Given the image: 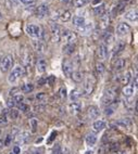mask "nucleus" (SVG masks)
<instances>
[{"label":"nucleus","instance_id":"nucleus-57","mask_svg":"<svg viewBox=\"0 0 138 154\" xmlns=\"http://www.w3.org/2000/svg\"><path fill=\"white\" fill-rule=\"evenodd\" d=\"M10 1H11L12 5H17V3H19L20 0H10Z\"/></svg>","mask_w":138,"mask_h":154},{"label":"nucleus","instance_id":"nucleus-27","mask_svg":"<svg viewBox=\"0 0 138 154\" xmlns=\"http://www.w3.org/2000/svg\"><path fill=\"white\" fill-rule=\"evenodd\" d=\"M32 60H33V58H32V53H30L28 50H26L24 53V58H23L24 65L26 66V67H30V65H32Z\"/></svg>","mask_w":138,"mask_h":154},{"label":"nucleus","instance_id":"nucleus-31","mask_svg":"<svg viewBox=\"0 0 138 154\" xmlns=\"http://www.w3.org/2000/svg\"><path fill=\"white\" fill-rule=\"evenodd\" d=\"M125 48V42H119L118 44L114 46L113 49V57H115L116 54H119L121 51H123V49Z\"/></svg>","mask_w":138,"mask_h":154},{"label":"nucleus","instance_id":"nucleus-10","mask_svg":"<svg viewBox=\"0 0 138 154\" xmlns=\"http://www.w3.org/2000/svg\"><path fill=\"white\" fill-rule=\"evenodd\" d=\"M36 17H39V19H42V17H47L48 14H49V6L46 5V3H42L40 6H38V8L36 9Z\"/></svg>","mask_w":138,"mask_h":154},{"label":"nucleus","instance_id":"nucleus-53","mask_svg":"<svg viewBox=\"0 0 138 154\" xmlns=\"http://www.w3.org/2000/svg\"><path fill=\"white\" fill-rule=\"evenodd\" d=\"M55 136H57V132L53 131L52 134H51V137H50L49 139H48V143H51V142H52L53 139H55Z\"/></svg>","mask_w":138,"mask_h":154},{"label":"nucleus","instance_id":"nucleus-21","mask_svg":"<svg viewBox=\"0 0 138 154\" xmlns=\"http://www.w3.org/2000/svg\"><path fill=\"white\" fill-rule=\"evenodd\" d=\"M125 65H126V60L124 58H120L115 61V63H114V71L115 72H120L122 69H124Z\"/></svg>","mask_w":138,"mask_h":154},{"label":"nucleus","instance_id":"nucleus-23","mask_svg":"<svg viewBox=\"0 0 138 154\" xmlns=\"http://www.w3.org/2000/svg\"><path fill=\"white\" fill-rule=\"evenodd\" d=\"M82 94H83V91L80 90V88L73 89V90L71 91V94H70V100L72 102L77 101V100L80 99V97L82 96Z\"/></svg>","mask_w":138,"mask_h":154},{"label":"nucleus","instance_id":"nucleus-38","mask_svg":"<svg viewBox=\"0 0 138 154\" xmlns=\"http://www.w3.org/2000/svg\"><path fill=\"white\" fill-rule=\"evenodd\" d=\"M15 132H17V130L15 129L13 132H11V134H9L8 136H7V138H6V140L3 141V144L6 146H10V143L12 142V140L14 139V137H15Z\"/></svg>","mask_w":138,"mask_h":154},{"label":"nucleus","instance_id":"nucleus-13","mask_svg":"<svg viewBox=\"0 0 138 154\" xmlns=\"http://www.w3.org/2000/svg\"><path fill=\"white\" fill-rule=\"evenodd\" d=\"M62 69H63V73L64 75H65L66 77H70L71 75H72V73L74 71H73V64L71 61L69 60H65L63 62V65H62Z\"/></svg>","mask_w":138,"mask_h":154},{"label":"nucleus","instance_id":"nucleus-47","mask_svg":"<svg viewBox=\"0 0 138 154\" xmlns=\"http://www.w3.org/2000/svg\"><path fill=\"white\" fill-rule=\"evenodd\" d=\"M30 124L32 125V131L33 132H36L37 130V125H38V123H37V121L35 119H32L30 121Z\"/></svg>","mask_w":138,"mask_h":154},{"label":"nucleus","instance_id":"nucleus-5","mask_svg":"<svg viewBox=\"0 0 138 154\" xmlns=\"http://www.w3.org/2000/svg\"><path fill=\"white\" fill-rule=\"evenodd\" d=\"M60 37L65 39L66 44H71V45H75V42L77 40V35L74 32H71L69 29H61Z\"/></svg>","mask_w":138,"mask_h":154},{"label":"nucleus","instance_id":"nucleus-35","mask_svg":"<svg viewBox=\"0 0 138 154\" xmlns=\"http://www.w3.org/2000/svg\"><path fill=\"white\" fill-rule=\"evenodd\" d=\"M116 107H118V102L115 103V101H114L113 103H111L110 105H108V106H105V113L107 114V115H111L112 113H114V111H115Z\"/></svg>","mask_w":138,"mask_h":154},{"label":"nucleus","instance_id":"nucleus-25","mask_svg":"<svg viewBox=\"0 0 138 154\" xmlns=\"http://www.w3.org/2000/svg\"><path fill=\"white\" fill-rule=\"evenodd\" d=\"M61 14H59L58 19L60 20L61 22H67L71 17H72V14H71V12L69 11V10H64V11H61L60 12Z\"/></svg>","mask_w":138,"mask_h":154},{"label":"nucleus","instance_id":"nucleus-30","mask_svg":"<svg viewBox=\"0 0 138 154\" xmlns=\"http://www.w3.org/2000/svg\"><path fill=\"white\" fill-rule=\"evenodd\" d=\"M34 46H35V50H36L38 53H42L45 52V44L42 40H35L34 42Z\"/></svg>","mask_w":138,"mask_h":154},{"label":"nucleus","instance_id":"nucleus-17","mask_svg":"<svg viewBox=\"0 0 138 154\" xmlns=\"http://www.w3.org/2000/svg\"><path fill=\"white\" fill-rule=\"evenodd\" d=\"M109 24H110V15H109V13H105L100 17V23H99L100 29H105V28H108Z\"/></svg>","mask_w":138,"mask_h":154},{"label":"nucleus","instance_id":"nucleus-14","mask_svg":"<svg viewBox=\"0 0 138 154\" xmlns=\"http://www.w3.org/2000/svg\"><path fill=\"white\" fill-rule=\"evenodd\" d=\"M130 30V26L126 23H120L116 27V32L120 36H124L126 34H128V32Z\"/></svg>","mask_w":138,"mask_h":154},{"label":"nucleus","instance_id":"nucleus-16","mask_svg":"<svg viewBox=\"0 0 138 154\" xmlns=\"http://www.w3.org/2000/svg\"><path fill=\"white\" fill-rule=\"evenodd\" d=\"M105 126H107V123L103 119H98V121H95L93 123V129L96 132H99L101 130H103L105 128Z\"/></svg>","mask_w":138,"mask_h":154},{"label":"nucleus","instance_id":"nucleus-32","mask_svg":"<svg viewBox=\"0 0 138 154\" xmlns=\"http://www.w3.org/2000/svg\"><path fill=\"white\" fill-rule=\"evenodd\" d=\"M75 51V45H71V44H66L63 47V53L67 55L73 54Z\"/></svg>","mask_w":138,"mask_h":154},{"label":"nucleus","instance_id":"nucleus-40","mask_svg":"<svg viewBox=\"0 0 138 154\" xmlns=\"http://www.w3.org/2000/svg\"><path fill=\"white\" fill-rule=\"evenodd\" d=\"M48 97L46 94H44V92H39V94H36V100L38 101V103L40 104V103H45V102L47 101Z\"/></svg>","mask_w":138,"mask_h":154},{"label":"nucleus","instance_id":"nucleus-61","mask_svg":"<svg viewBox=\"0 0 138 154\" xmlns=\"http://www.w3.org/2000/svg\"><path fill=\"white\" fill-rule=\"evenodd\" d=\"M10 154H14V153H13V152H11V153H10Z\"/></svg>","mask_w":138,"mask_h":154},{"label":"nucleus","instance_id":"nucleus-34","mask_svg":"<svg viewBox=\"0 0 138 154\" xmlns=\"http://www.w3.org/2000/svg\"><path fill=\"white\" fill-rule=\"evenodd\" d=\"M130 79H132V74H130V72H126L124 75H122L121 83L123 84L124 86H126V85H128V84H130Z\"/></svg>","mask_w":138,"mask_h":154},{"label":"nucleus","instance_id":"nucleus-60","mask_svg":"<svg viewBox=\"0 0 138 154\" xmlns=\"http://www.w3.org/2000/svg\"><path fill=\"white\" fill-rule=\"evenodd\" d=\"M1 134H2V129L0 128V136H1Z\"/></svg>","mask_w":138,"mask_h":154},{"label":"nucleus","instance_id":"nucleus-22","mask_svg":"<svg viewBox=\"0 0 138 154\" xmlns=\"http://www.w3.org/2000/svg\"><path fill=\"white\" fill-rule=\"evenodd\" d=\"M36 67H37V71H38L39 73H45V72H46V69H47V61L42 58L38 59Z\"/></svg>","mask_w":138,"mask_h":154},{"label":"nucleus","instance_id":"nucleus-20","mask_svg":"<svg viewBox=\"0 0 138 154\" xmlns=\"http://www.w3.org/2000/svg\"><path fill=\"white\" fill-rule=\"evenodd\" d=\"M125 19L130 21V22H136L138 19L137 10H136V9H132L130 11H127L126 13H125Z\"/></svg>","mask_w":138,"mask_h":154},{"label":"nucleus","instance_id":"nucleus-49","mask_svg":"<svg viewBox=\"0 0 138 154\" xmlns=\"http://www.w3.org/2000/svg\"><path fill=\"white\" fill-rule=\"evenodd\" d=\"M22 3H24V5H26V6H30V5H33L34 2H35V0H20Z\"/></svg>","mask_w":138,"mask_h":154},{"label":"nucleus","instance_id":"nucleus-7","mask_svg":"<svg viewBox=\"0 0 138 154\" xmlns=\"http://www.w3.org/2000/svg\"><path fill=\"white\" fill-rule=\"evenodd\" d=\"M30 140V134L28 131L19 132L17 135V137H15V143L19 144V146L25 144V143H27Z\"/></svg>","mask_w":138,"mask_h":154},{"label":"nucleus","instance_id":"nucleus-39","mask_svg":"<svg viewBox=\"0 0 138 154\" xmlns=\"http://www.w3.org/2000/svg\"><path fill=\"white\" fill-rule=\"evenodd\" d=\"M21 89H22V91L23 92H25V94H30V92L34 90V85L33 84H30V83L24 84Z\"/></svg>","mask_w":138,"mask_h":154},{"label":"nucleus","instance_id":"nucleus-45","mask_svg":"<svg viewBox=\"0 0 138 154\" xmlns=\"http://www.w3.org/2000/svg\"><path fill=\"white\" fill-rule=\"evenodd\" d=\"M17 109H19V111H21V112H23V113H27V112H30V105L25 104L24 102L20 103L19 106H17Z\"/></svg>","mask_w":138,"mask_h":154},{"label":"nucleus","instance_id":"nucleus-56","mask_svg":"<svg viewBox=\"0 0 138 154\" xmlns=\"http://www.w3.org/2000/svg\"><path fill=\"white\" fill-rule=\"evenodd\" d=\"M42 150H40V151H38V150H35V151H33V153H32V154H42Z\"/></svg>","mask_w":138,"mask_h":154},{"label":"nucleus","instance_id":"nucleus-28","mask_svg":"<svg viewBox=\"0 0 138 154\" xmlns=\"http://www.w3.org/2000/svg\"><path fill=\"white\" fill-rule=\"evenodd\" d=\"M94 13H95V15H97V17H101L103 14H105V5H99V6L95 7Z\"/></svg>","mask_w":138,"mask_h":154},{"label":"nucleus","instance_id":"nucleus-19","mask_svg":"<svg viewBox=\"0 0 138 154\" xmlns=\"http://www.w3.org/2000/svg\"><path fill=\"white\" fill-rule=\"evenodd\" d=\"M69 110H70V112L72 113L73 115H75V114L80 113V110H82V104H80V102H78V101L72 102V103L70 104V106H69Z\"/></svg>","mask_w":138,"mask_h":154},{"label":"nucleus","instance_id":"nucleus-29","mask_svg":"<svg viewBox=\"0 0 138 154\" xmlns=\"http://www.w3.org/2000/svg\"><path fill=\"white\" fill-rule=\"evenodd\" d=\"M102 40H103L105 45V44H108V45L112 44V42H113V40H114L113 34L111 33V32H107V33L103 35V37H102Z\"/></svg>","mask_w":138,"mask_h":154},{"label":"nucleus","instance_id":"nucleus-42","mask_svg":"<svg viewBox=\"0 0 138 154\" xmlns=\"http://www.w3.org/2000/svg\"><path fill=\"white\" fill-rule=\"evenodd\" d=\"M51 154H63V149H62L60 143H55V146H53V149H52Z\"/></svg>","mask_w":138,"mask_h":154},{"label":"nucleus","instance_id":"nucleus-2","mask_svg":"<svg viewBox=\"0 0 138 154\" xmlns=\"http://www.w3.org/2000/svg\"><path fill=\"white\" fill-rule=\"evenodd\" d=\"M24 73L25 72H24V69H23V66H21V65L15 66V67L12 69V71L10 72V74H9L8 82L10 84L17 83L20 78H22V76L24 75Z\"/></svg>","mask_w":138,"mask_h":154},{"label":"nucleus","instance_id":"nucleus-46","mask_svg":"<svg viewBox=\"0 0 138 154\" xmlns=\"http://www.w3.org/2000/svg\"><path fill=\"white\" fill-rule=\"evenodd\" d=\"M7 105H8L9 109H14V107L17 106V103L14 102L13 98H11V97H10V98L7 100Z\"/></svg>","mask_w":138,"mask_h":154},{"label":"nucleus","instance_id":"nucleus-6","mask_svg":"<svg viewBox=\"0 0 138 154\" xmlns=\"http://www.w3.org/2000/svg\"><path fill=\"white\" fill-rule=\"evenodd\" d=\"M136 88H137V77L135 76L130 85L128 84V85L124 86V88H123V90H122L123 96H124L125 98H130L133 94H135Z\"/></svg>","mask_w":138,"mask_h":154},{"label":"nucleus","instance_id":"nucleus-37","mask_svg":"<svg viewBox=\"0 0 138 154\" xmlns=\"http://www.w3.org/2000/svg\"><path fill=\"white\" fill-rule=\"evenodd\" d=\"M72 78L74 82H76V83H80V82H82L83 80V73L80 71H75L72 73Z\"/></svg>","mask_w":138,"mask_h":154},{"label":"nucleus","instance_id":"nucleus-15","mask_svg":"<svg viewBox=\"0 0 138 154\" xmlns=\"http://www.w3.org/2000/svg\"><path fill=\"white\" fill-rule=\"evenodd\" d=\"M78 28V32H80V34H83V35H88L93 32V28H94V24L91 22L89 23H85L83 26H80Z\"/></svg>","mask_w":138,"mask_h":154},{"label":"nucleus","instance_id":"nucleus-9","mask_svg":"<svg viewBox=\"0 0 138 154\" xmlns=\"http://www.w3.org/2000/svg\"><path fill=\"white\" fill-rule=\"evenodd\" d=\"M95 88V79L93 77H87L85 80V84H84V91H85V94L87 96L93 94V91H94Z\"/></svg>","mask_w":138,"mask_h":154},{"label":"nucleus","instance_id":"nucleus-36","mask_svg":"<svg viewBox=\"0 0 138 154\" xmlns=\"http://www.w3.org/2000/svg\"><path fill=\"white\" fill-rule=\"evenodd\" d=\"M19 114H20V111L19 110H15V109H11V110H9L8 117H9V119L15 121V119H17V117H19Z\"/></svg>","mask_w":138,"mask_h":154},{"label":"nucleus","instance_id":"nucleus-1","mask_svg":"<svg viewBox=\"0 0 138 154\" xmlns=\"http://www.w3.org/2000/svg\"><path fill=\"white\" fill-rule=\"evenodd\" d=\"M116 94H118V87L116 86H111V87L107 88L103 92V97H102V104L105 106H108L111 103H113L115 101Z\"/></svg>","mask_w":138,"mask_h":154},{"label":"nucleus","instance_id":"nucleus-52","mask_svg":"<svg viewBox=\"0 0 138 154\" xmlns=\"http://www.w3.org/2000/svg\"><path fill=\"white\" fill-rule=\"evenodd\" d=\"M44 109H45L44 104H38V105H36V106H35V111H36V112H38V111H42Z\"/></svg>","mask_w":138,"mask_h":154},{"label":"nucleus","instance_id":"nucleus-4","mask_svg":"<svg viewBox=\"0 0 138 154\" xmlns=\"http://www.w3.org/2000/svg\"><path fill=\"white\" fill-rule=\"evenodd\" d=\"M13 65V57L10 54L5 55L0 59V71L1 73H7L12 69Z\"/></svg>","mask_w":138,"mask_h":154},{"label":"nucleus","instance_id":"nucleus-11","mask_svg":"<svg viewBox=\"0 0 138 154\" xmlns=\"http://www.w3.org/2000/svg\"><path fill=\"white\" fill-rule=\"evenodd\" d=\"M107 55H108V48L105 44H100L97 48V58L102 61L107 59Z\"/></svg>","mask_w":138,"mask_h":154},{"label":"nucleus","instance_id":"nucleus-3","mask_svg":"<svg viewBox=\"0 0 138 154\" xmlns=\"http://www.w3.org/2000/svg\"><path fill=\"white\" fill-rule=\"evenodd\" d=\"M26 33L32 38H36L38 40H42V29L40 26H37V25H33V24L27 25L26 26Z\"/></svg>","mask_w":138,"mask_h":154},{"label":"nucleus","instance_id":"nucleus-51","mask_svg":"<svg viewBox=\"0 0 138 154\" xmlns=\"http://www.w3.org/2000/svg\"><path fill=\"white\" fill-rule=\"evenodd\" d=\"M110 154H126L125 151H122V150H115V151H110Z\"/></svg>","mask_w":138,"mask_h":154},{"label":"nucleus","instance_id":"nucleus-12","mask_svg":"<svg viewBox=\"0 0 138 154\" xmlns=\"http://www.w3.org/2000/svg\"><path fill=\"white\" fill-rule=\"evenodd\" d=\"M87 114H88V117L93 121H96V119H98L100 115V111L99 109L95 105H90L87 110Z\"/></svg>","mask_w":138,"mask_h":154},{"label":"nucleus","instance_id":"nucleus-26","mask_svg":"<svg viewBox=\"0 0 138 154\" xmlns=\"http://www.w3.org/2000/svg\"><path fill=\"white\" fill-rule=\"evenodd\" d=\"M85 140H86V143H87V146H94L97 142V136L95 135V134H93V132H90V134H88V135L86 136Z\"/></svg>","mask_w":138,"mask_h":154},{"label":"nucleus","instance_id":"nucleus-8","mask_svg":"<svg viewBox=\"0 0 138 154\" xmlns=\"http://www.w3.org/2000/svg\"><path fill=\"white\" fill-rule=\"evenodd\" d=\"M50 29H51V35H52V40L55 42H60V32L61 28L58 24H55V22H50Z\"/></svg>","mask_w":138,"mask_h":154},{"label":"nucleus","instance_id":"nucleus-41","mask_svg":"<svg viewBox=\"0 0 138 154\" xmlns=\"http://www.w3.org/2000/svg\"><path fill=\"white\" fill-rule=\"evenodd\" d=\"M105 65H103V63H101V62H97L96 64V72H97V74L99 75V76H101L103 73H105Z\"/></svg>","mask_w":138,"mask_h":154},{"label":"nucleus","instance_id":"nucleus-43","mask_svg":"<svg viewBox=\"0 0 138 154\" xmlns=\"http://www.w3.org/2000/svg\"><path fill=\"white\" fill-rule=\"evenodd\" d=\"M90 0H73L72 3L74 5L75 7H77V8H80V7H84L86 6L87 3L89 2Z\"/></svg>","mask_w":138,"mask_h":154},{"label":"nucleus","instance_id":"nucleus-58","mask_svg":"<svg viewBox=\"0 0 138 154\" xmlns=\"http://www.w3.org/2000/svg\"><path fill=\"white\" fill-rule=\"evenodd\" d=\"M2 148H3V140H1V139H0V150H1Z\"/></svg>","mask_w":138,"mask_h":154},{"label":"nucleus","instance_id":"nucleus-59","mask_svg":"<svg viewBox=\"0 0 138 154\" xmlns=\"http://www.w3.org/2000/svg\"><path fill=\"white\" fill-rule=\"evenodd\" d=\"M1 19H2V14H1V12H0V21H1Z\"/></svg>","mask_w":138,"mask_h":154},{"label":"nucleus","instance_id":"nucleus-48","mask_svg":"<svg viewBox=\"0 0 138 154\" xmlns=\"http://www.w3.org/2000/svg\"><path fill=\"white\" fill-rule=\"evenodd\" d=\"M59 94H60V97H61V99L64 100L67 97V92H66V89L65 87H61L60 90H59Z\"/></svg>","mask_w":138,"mask_h":154},{"label":"nucleus","instance_id":"nucleus-44","mask_svg":"<svg viewBox=\"0 0 138 154\" xmlns=\"http://www.w3.org/2000/svg\"><path fill=\"white\" fill-rule=\"evenodd\" d=\"M11 98H13V100H14V102L17 103V105H19L20 103H22L23 102V100H24V96H23L22 94H14L13 97H11Z\"/></svg>","mask_w":138,"mask_h":154},{"label":"nucleus","instance_id":"nucleus-24","mask_svg":"<svg viewBox=\"0 0 138 154\" xmlns=\"http://www.w3.org/2000/svg\"><path fill=\"white\" fill-rule=\"evenodd\" d=\"M8 113H9V109H5L1 112V114H0V125L1 126H5V125H7L9 123Z\"/></svg>","mask_w":138,"mask_h":154},{"label":"nucleus","instance_id":"nucleus-54","mask_svg":"<svg viewBox=\"0 0 138 154\" xmlns=\"http://www.w3.org/2000/svg\"><path fill=\"white\" fill-rule=\"evenodd\" d=\"M101 2H102V0H93V6H95V7H97V6H99V5H101Z\"/></svg>","mask_w":138,"mask_h":154},{"label":"nucleus","instance_id":"nucleus-55","mask_svg":"<svg viewBox=\"0 0 138 154\" xmlns=\"http://www.w3.org/2000/svg\"><path fill=\"white\" fill-rule=\"evenodd\" d=\"M20 152H21V150H20V148L19 146H14V149H13V153L14 154H20Z\"/></svg>","mask_w":138,"mask_h":154},{"label":"nucleus","instance_id":"nucleus-50","mask_svg":"<svg viewBox=\"0 0 138 154\" xmlns=\"http://www.w3.org/2000/svg\"><path fill=\"white\" fill-rule=\"evenodd\" d=\"M17 91H20V89L19 88H13V89H11V90H10V97H13L14 94H19V92H17Z\"/></svg>","mask_w":138,"mask_h":154},{"label":"nucleus","instance_id":"nucleus-18","mask_svg":"<svg viewBox=\"0 0 138 154\" xmlns=\"http://www.w3.org/2000/svg\"><path fill=\"white\" fill-rule=\"evenodd\" d=\"M115 125L122 128H130L133 126V122L130 121V119H120L115 122Z\"/></svg>","mask_w":138,"mask_h":154},{"label":"nucleus","instance_id":"nucleus-33","mask_svg":"<svg viewBox=\"0 0 138 154\" xmlns=\"http://www.w3.org/2000/svg\"><path fill=\"white\" fill-rule=\"evenodd\" d=\"M73 24H74L76 27H80V26H83V25L85 24V19H84L83 17L76 15V17H73Z\"/></svg>","mask_w":138,"mask_h":154}]
</instances>
